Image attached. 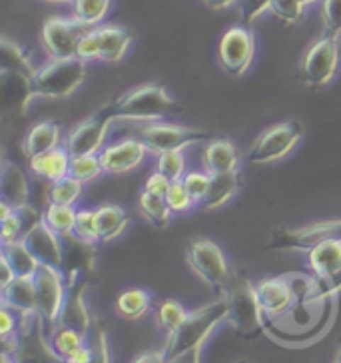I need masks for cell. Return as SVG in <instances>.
I'll list each match as a JSON object with an SVG mask.
<instances>
[{
    "label": "cell",
    "instance_id": "cell-1",
    "mask_svg": "<svg viewBox=\"0 0 341 363\" xmlns=\"http://www.w3.org/2000/svg\"><path fill=\"white\" fill-rule=\"evenodd\" d=\"M2 353H6L12 363H65L54 353L46 323L38 311L21 313L18 331L2 340Z\"/></svg>",
    "mask_w": 341,
    "mask_h": 363
},
{
    "label": "cell",
    "instance_id": "cell-2",
    "mask_svg": "<svg viewBox=\"0 0 341 363\" xmlns=\"http://www.w3.org/2000/svg\"><path fill=\"white\" fill-rule=\"evenodd\" d=\"M228 301V321L234 325L235 333L242 340H256L262 333V308L257 301L256 286L250 281L244 272L232 269L224 294Z\"/></svg>",
    "mask_w": 341,
    "mask_h": 363
},
{
    "label": "cell",
    "instance_id": "cell-3",
    "mask_svg": "<svg viewBox=\"0 0 341 363\" xmlns=\"http://www.w3.org/2000/svg\"><path fill=\"white\" fill-rule=\"evenodd\" d=\"M106 112L112 120H158L181 112V106L168 94L166 86H140L106 104Z\"/></svg>",
    "mask_w": 341,
    "mask_h": 363
},
{
    "label": "cell",
    "instance_id": "cell-4",
    "mask_svg": "<svg viewBox=\"0 0 341 363\" xmlns=\"http://www.w3.org/2000/svg\"><path fill=\"white\" fill-rule=\"evenodd\" d=\"M224 320H228V301H225V298L218 299L206 308L190 311L180 328L168 335L166 347L162 352L166 362H172L174 357L190 352V350L202 347L203 342L210 337V333L216 330V325Z\"/></svg>",
    "mask_w": 341,
    "mask_h": 363
},
{
    "label": "cell",
    "instance_id": "cell-5",
    "mask_svg": "<svg viewBox=\"0 0 341 363\" xmlns=\"http://www.w3.org/2000/svg\"><path fill=\"white\" fill-rule=\"evenodd\" d=\"M86 80V62L74 58H52L33 78L34 96L60 100L70 96Z\"/></svg>",
    "mask_w": 341,
    "mask_h": 363
},
{
    "label": "cell",
    "instance_id": "cell-6",
    "mask_svg": "<svg viewBox=\"0 0 341 363\" xmlns=\"http://www.w3.org/2000/svg\"><path fill=\"white\" fill-rule=\"evenodd\" d=\"M186 257H188L190 267L196 272V276H200L202 281H206L216 294H220L224 298L232 269L228 266L224 252L220 250V246L213 244L208 238H196L190 242Z\"/></svg>",
    "mask_w": 341,
    "mask_h": 363
},
{
    "label": "cell",
    "instance_id": "cell-7",
    "mask_svg": "<svg viewBox=\"0 0 341 363\" xmlns=\"http://www.w3.org/2000/svg\"><path fill=\"white\" fill-rule=\"evenodd\" d=\"M303 124L299 120H288L267 128L256 144L252 146L247 154L250 164H269V162L286 158L291 150L298 146V142L303 138Z\"/></svg>",
    "mask_w": 341,
    "mask_h": 363
},
{
    "label": "cell",
    "instance_id": "cell-8",
    "mask_svg": "<svg viewBox=\"0 0 341 363\" xmlns=\"http://www.w3.org/2000/svg\"><path fill=\"white\" fill-rule=\"evenodd\" d=\"M132 36L122 26H94L78 44L76 56L80 60H104L118 62L128 50Z\"/></svg>",
    "mask_w": 341,
    "mask_h": 363
},
{
    "label": "cell",
    "instance_id": "cell-9",
    "mask_svg": "<svg viewBox=\"0 0 341 363\" xmlns=\"http://www.w3.org/2000/svg\"><path fill=\"white\" fill-rule=\"evenodd\" d=\"M138 140L150 152L164 154V152L184 150L186 146H192V144L210 142V140H213V132L154 122V124H146V126L140 128Z\"/></svg>",
    "mask_w": 341,
    "mask_h": 363
},
{
    "label": "cell",
    "instance_id": "cell-10",
    "mask_svg": "<svg viewBox=\"0 0 341 363\" xmlns=\"http://www.w3.org/2000/svg\"><path fill=\"white\" fill-rule=\"evenodd\" d=\"M328 240L341 242V220H330L321 224H311L298 230L277 228L269 235L267 250H291V252H311Z\"/></svg>",
    "mask_w": 341,
    "mask_h": 363
},
{
    "label": "cell",
    "instance_id": "cell-11",
    "mask_svg": "<svg viewBox=\"0 0 341 363\" xmlns=\"http://www.w3.org/2000/svg\"><path fill=\"white\" fill-rule=\"evenodd\" d=\"M34 284H36L38 313L43 315L44 323H46V331L50 335L56 330L58 320H60V313H62V308H65V274L52 266H40L38 272H36V276H34Z\"/></svg>",
    "mask_w": 341,
    "mask_h": 363
},
{
    "label": "cell",
    "instance_id": "cell-12",
    "mask_svg": "<svg viewBox=\"0 0 341 363\" xmlns=\"http://www.w3.org/2000/svg\"><path fill=\"white\" fill-rule=\"evenodd\" d=\"M94 26H88L76 18H46L40 28L44 50L50 58H74L78 44Z\"/></svg>",
    "mask_w": 341,
    "mask_h": 363
},
{
    "label": "cell",
    "instance_id": "cell-13",
    "mask_svg": "<svg viewBox=\"0 0 341 363\" xmlns=\"http://www.w3.org/2000/svg\"><path fill=\"white\" fill-rule=\"evenodd\" d=\"M340 66V43L335 36L323 34L303 58V82L309 88H321L330 82Z\"/></svg>",
    "mask_w": 341,
    "mask_h": 363
},
{
    "label": "cell",
    "instance_id": "cell-14",
    "mask_svg": "<svg viewBox=\"0 0 341 363\" xmlns=\"http://www.w3.org/2000/svg\"><path fill=\"white\" fill-rule=\"evenodd\" d=\"M256 54V40L254 34L250 33L247 26H234L222 36L218 56H220V65L230 76H244L247 68L252 66Z\"/></svg>",
    "mask_w": 341,
    "mask_h": 363
},
{
    "label": "cell",
    "instance_id": "cell-15",
    "mask_svg": "<svg viewBox=\"0 0 341 363\" xmlns=\"http://www.w3.org/2000/svg\"><path fill=\"white\" fill-rule=\"evenodd\" d=\"M112 118L106 112V108H100L96 114L76 124L74 128L68 132L66 138V150L68 154L74 156H88V154H96L102 148V142L106 136L108 126H110Z\"/></svg>",
    "mask_w": 341,
    "mask_h": 363
},
{
    "label": "cell",
    "instance_id": "cell-16",
    "mask_svg": "<svg viewBox=\"0 0 341 363\" xmlns=\"http://www.w3.org/2000/svg\"><path fill=\"white\" fill-rule=\"evenodd\" d=\"M34 98L33 76L0 70V106L4 118H22Z\"/></svg>",
    "mask_w": 341,
    "mask_h": 363
},
{
    "label": "cell",
    "instance_id": "cell-17",
    "mask_svg": "<svg viewBox=\"0 0 341 363\" xmlns=\"http://www.w3.org/2000/svg\"><path fill=\"white\" fill-rule=\"evenodd\" d=\"M66 299L62 313H60V320L58 325H66V328H74V330L88 333L90 325H92V315L86 308V279L84 274L80 272H72V274H66ZM56 325V328H58Z\"/></svg>",
    "mask_w": 341,
    "mask_h": 363
},
{
    "label": "cell",
    "instance_id": "cell-18",
    "mask_svg": "<svg viewBox=\"0 0 341 363\" xmlns=\"http://www.w3.org/2000/svg\"><path fill=\"white\" fill-rule=\"evenodd\" d=\"M22 240L28 246V250L33 252L34 257L40 262V266H52L62 272V267H65L62 238L54 234L44 222H38L36 225H33Z\"/></svg>",
    "mask_w": 341,
    "mask_h": 363
},
{
    "label": "cell",
    "instance_id": "cell-19",
    "mask_svg": "<svg viewBox=\"0 0 341 363\" xmlns=\"http://www.w3.org/2000/svg\"><path fill=\"white\" fill-rule=\"evenodd\" d=\"M256 294L259 308L267 318L284 315L286 311H289L291 303H294V298H296L294 286L286 276L262 279L256 286Z\"/></svg>",
    "mask_w": 341,
    "mask_h": 363
},
{
    "label": "cell",
    "instance_id": "cell-20",
    "mask_svg": "<svg viewBox=\"0 0 341 363\" xmlns=\"http://www.w3.org/2000/svg\"><path fill=\"white\" fill-rule=\"evenodd\" d=\"M146 146L140 140H122L106 150L100 152V162L102 170L106 174H122V172L134 170L144 160Z\"/></svg>",
    "mask_w": 341,
    "mask_h": 363
},
{
    "label": "cell",
    "instance_id": "cell-21",
    "mask_svg": "<svg viewBox=\"0 0 341 363\" xmlns=\"http://www.w3.org/2000/svg\"><path fill=\"white\" fill-rule=\"evenodd\" d=\"M308 262L315 278L341 286V242L328 240L308 252Z\"/></svg>",
    "mask_w": 341,
    "mask_h": 363
},
{
    "label": "cell",
    "instance_id": "cell-22",
    "mask_svg": "<svg viewBox=\"0 0 341 363\" xmlns=\"http://www.w3.org/2000/svg\"><path fill=\"white\" fill-rule=\"evenodd\" d=\"M28 198H30V188H28V180L26 174L22 172L18 164L11 160L2 162L0 168V202L9 203L14 210L28 206Z\"/></svg>",
    "mask_w": 341,
    "mask_h": 363
},
{
    "label": "cell",
    "instance_id": "cell-23",
    "mask_svg": "<svg viewBox=\"0 0 341 363\" xmlns=\"http://www.w3.org/2000/svg\"><path fill=\"white\" fill-rule=\"evenodd\" d=\"M28 164H30V172H33L38 180L54 184V182L70 176L72 156L68 154V150L56 148L46 152L43 156H36L33 160H28Z\"/></svg>",
    "mask_w": 341,
    "mask_h": 363
},
{
    "label": "cell",
    "instance_id": "cell-24",
    "mask_svg": "<svg viewBox=\"0 0 341 363\" xmlns=\"http://www.w3.org/2000/svg\"><path fill=\"white\" fill-rule=\"evenodd\" d=\"M60 138H62L60 126L52 120H44V122H38L28 130L24 144H22V150H24L26 158L33 160L36 156H43L46 152L58 148Z\"/></svg>",
    "mask_w": 341,
    "mask_h": 363
},
{
    "label": "cell",
    "instance_id": "cell-25",
    "mask_svg": "<svg viewBox=\"0 0 341 363\" xmlns=\"http://www.w3.org/2000/svg\"><path fill=\"white\" fill-rule=\"evenodd\" d=\"M0 289H2V306L11 308L16 313L38 311L34 278H14L9 286Z\"/></svg>",
    "mask_w": 341,
    "mask_h": 363
},
{
    "label": "cell",
    "instance_id": "cell-26",
    "mask_svg": "<svg viewBox=\"0 0 341 363\" xmlns=\"http://www.w3.org/2000/svg\"><path fill=\"white\" fill-rule=\"evenodd\" d=\"M203 168L208 174H230L237 172V152L225 138H213L203 150Z\"/></svg>",
    "mask_w": 341,
    "mask_h": 363
},
{
    "label": "cell",
    "instance_id": "cell-27",
    "mask_svg": "<svg viewBox=\"0 0 341 363\" xmlns=\"http://www.w3.org/2000/svg\"><path fill=\"white\" fill-rule=\"evenodd\" d=\"M210 190L202 202L206 210H216L222 208L225 202H230L235 194L242 190V176L240 172H230V174H210Z\"/></svg>",
    "mask_w": 341,
    "mask_h": 363
},
{
    "label": "cell",
    "instance_id": "cell-28",
    "mask_svg": "<svg viewBox=\"0 0 341 363\" xmlns=\"http://www.w3.org/2000/svg\"><path fill=\"white\" fill-rule=\"evenodd\" d=\"M96 222L100 242L108 244L116 240L120 234H124V230L130 224V216L116 203H104L96 210Z\"/></svg>",
    "mask_w": 341,
    "mask_h": 363
},
{
    "label": "cell",
    "instance_id": "cell-29",
    "mask_svg": "<svg viewBox=\"0 0 341 363\" xmlns=\"http://www.w3.org/2000/svg\"><path fill=\"white\" fill-rule=\"evenodd\" d=\"M0 256L9 259L16 278H34L40 267V262L34 257L33 252L24 244V240H14V242L2 244Z\"/></svg>",
    "mask_w": 341,
    "mask_h": 363
},
{
    "label": "cell",
    "instance_id": "cell-30",
    "mask_svg": "<svg viewBox=\"0 0 341 363\" xmlns=\"http://www.w3.org/2000/svg\"><path fill=\"white\" fill-rule=\"evenodd\" d=\"M152 308V298L146 289H126L116 299V311L124 320H140Z\"/></svg>",
    "mask_w": 341,
    "mask_h": 363
},
{
    "label": "cell",
    "instance_id": "cell-31",
    "mask_svg": "<svg viewBox=\"0 0 341 363\" xmlns=\"http://www.w3.org/2000/svg\"><path fill=\"white\" fill-rule=\"evenodd\" d=\"M76 212L72 206H60V203H48V208L44 210L43 222L54 234H58L60 238H66V235L74 234V225H76Z\"/></svg>",
    "mask_w": 341,
    "mask_h": 363
},
{
    "label": "cell",
    "instance_id": "cell-32",
    "mask_svg": "<svg viewBox=\"0 0 341 363\" xmlns=\"http://www.w3.org/2000/svg\"><path fill=\"white\" fill-rule=\"evenodd\" d=\"M0 70H14V72H22V74L33 76V78L38 72V70H34L28 56L22 52L21 46L12 43L6 36L0 40Z\"/></svg>",
    "mask_w": 341,
    "mask_h": 363
},
{
    "label": "cell",
    "instance_id": "cell-33",
    "mask_svg": "<svg viewBox=\"0 0 341 363\" xmlns=\"http://www.w3.org/2000/svg\"><path fill=\"white\" fill-rule=\"evenodd\" d=\"M48 337H50V345H52L54 353L62 362H66L72 353L86 345V333L74 330V328H66V325H58Z\"/></svg>",
    "mask_w": 341,
    "mask_h": 363
},
{
    "label": "cell",
    "instance_id": "cell-34",
    "mask_svg": "<svg viewBox=\"0 0 341 363\" xmlns=\"http://www.w3.org/2000/svg\"><path fill=\"white\" fill-rule=\"evenodd\" d=\"M140 212H142V216L148 220L150 224L154 225V228H158V230L170 224L172 210L168 208L166 200L160 198V196H152L148 192H142V196H140Z\"/></svg>",
    "mask_w": 341,
    "mask_h": 363
},
{
    "label": "cell",
    "instance_id": "cell-35",
    "mask_svg": "<svg viewBox=\"0 0 341 363\" xmlns=\"http://www.w3.org/2000/svg\"><path fill=\"white\" fill-rule=\"evenodd\" d=\"M82 194V182L76 180L72 176H66L62 180L50 184L48 200L50 203H60V206H74V202Z\"/></svg>",
    "mask_w": 341,
    "mask_h": 363
},
{
    "label": "cell",
    "instance_id": "cell-36",
    "mask_svg": "<svg viewBox=\"0 0 341 363\" xmlns=\"http://www.w3.org/2000/svg\"><path fill=\"white\" fill-rule=\"evenodd\" d=\"M110 9V0H74L72 12L76 21L84 22L88 26H96L106 16Z\"/></svg>",
    "mask_w": 341,
    "mask_h": 363
},
{
    "label": "cell",
    "instance_id": "cell-37",
    "mask_svg": "<svg viewBox=\"0 0 341 363\" xmlns=\"http://www.w3.org/2000/svg\"><path fill=\"white\" fill-rule=\"evenodd\" d=\"M188 313L190 311H186V308L181 306L180 301L166 299V301H162L160 308H158V325L170 335L172 331L178 330L181 323L186 321Z\"/></svg>",
    "mask_w": 341,
    "mask_h": 363
},
{
    "label": "cell",
    "instance_id": "cell-38",
    "mask_svg": "<svg viewBox=\"0 0 341 363\" xmlns=\"http://www.w3.org/2000/svg\"><path fill=\"white\" fill-rule=\"evenodd\" d=\"M102 172H104L102 170V162H100V156H96V154L74 156L72 164H70V176L80 180L82 184L96 180V176H100Z\"/></svg>",
    "mask_w": 341,
    "mask_h": 363
},
{
    "label": "cell",
    "instance_id": "cell-39",
    "mask_svg": "<svg viewBox=\"0 0 341 363\" xmlns=\"http://www.w3.org/2000/svg\"><path fill=\"white\" fill-rule=\"evenodd\" d=\"M184 170H186V160H184V154H181V150L158 154L156 172L164 174L168 180H172V182L181 180V178H184V174H186Z\"/></svg>",
    "mask_w": 341,
    "mask_h": 363
},
{
    "label": "cell",
    "instance_id": "cell-40",
    "mask_svg": "<svg viewBox=\"0 0 341 363\" xmlns=\"http://www.w3.org/2000/svg\"><path fill=\"white\" fill-rule=\"evenodd\" d=\"M74 235L78 240H82L86 244H94L100 242L98 234V222H96V210H80L76 216Z\"/></svg>",
    "mask_w": 341,
    "mask_h": 363
},
{
    "label": "cell",
    "instance_id": "cell-41",
    "mask_svg": "<svg viewBox=\"0 0 341 363\" xmlns=\"http://www.w3.org/2000/svg\"><path fill=\"white\" fill-rule=\"evenodd\" d=\"M210 174H202V172H188L184 174V188L188 190L190 198L194 200L196 206H202V202L208 196V190H210Z\"/></svg>",
    "mask_w": 341,
    "mask_h": 363
},
{
    "label": "cell",
    "instance_id": "cell-42",
    "mask_svg": "<svg viewBox=\"0 0 341 363\" xmlns=\"http://www.w3.org/2000/svg\"><path fill=\"white\" fill-rule=\"evenodd\" d=\"M166 203H168V208L172 210V214H184V212H188L190 208H194L196 203L190 198V194L188 190L184 188V182L176 180L172 182L170 190L166 194Z\"/></svg>",
    "mask_w": 341,
    "mask_h": 363
},
{
    "label": "cell",
    "instance_id": "cell-43",
    "mask_svg": "<svg viewBox=\"0 0 341 363\" xmlns=\"http://www.w3.org/2000/svg\"><path fill=\"white\" fill-rule=\"evenodd\" d=\"M321 18L328 36L340 38L341 34V0H323L321 4Z\"/></svg>",
    "mask_w": 341,
    "mask_h": 363
},
{
    "label": "cell",
    "instance_id": "cell-44",
    "mask_svg": "<svg viewBox=\"0 0 341 363\" xmlns=\"http://www.w3.org/2000/svg\"><path fill=\"white\" fill-rule=\"evenodd\" d=\"M269 11L286 24H294L303 14V2L301 0H272Z\"/></svg>",
    "mask_w": 341,
    "mask_h": 363
},
{
    "label": "cell",
    "instance_id": "cell-45",
    "mask_svg": "<svg viewBox=\"0 0 341 363\" xmlns=\"http://www.w3.org/2000/svg\"><path fill=\"white\" fill-rule=\"evenodd\" d=\"M240 2V16L244 26H252L256 18H259L266 11H269L272 0H237Z\"/></svg>",
    "mask_w": 341,
    "mask_h": 363
},
{
    "label": "cell",
    "instance_id": "cell-46",
    "mask_svg": "<svg viewBox=\"0 0 341 363\" xmlns=\"http://www.w3.org/2000/svg\"><path fill=\"white\" fill-rule=\"evenodd\" d=\"M18 325H21V313L2 306V310H0V335H2V340L12 337L18 331Z\"/></svg>",
    "mask_w": 341,
    "mask_h": 363
},
{
    "label": "cell",
    "instance_id": "cell-47",
    "mask_svg": "<svg viewBox=\"0 0 341 363\" xmlns=\"http://www.w3.org/2000/svg\"><path fill=\"white\" fill-rule=\"evenodd\" d=\"M172 180H168L164 174L160 172H154L150 174V178L146 180V186H144V192L152 194V196H160V198H166V194L170 190Z\"/></svg>",
    "mask_w": 341,
    "mask_h": 363
},
{
    "label": "cell",
    "instance_id": "cell-48",
    "mask_svg": "<svg viewBox=\"0 0 341 363\" xmlns=\"http://www.w3.org/2000/svg\"><path fill=\"white\" fill-rule=\"evenodd\" d=\"M94 363H110V347L104 328L96 323V345H94Z\"/></svg>",
    "mask_w": 341,
    "mask_h": 363
},
{
    "label": "cell",
    "instance_id": "cell-49",
    "mask_svg": "<svg viewBox=\"0 0 341 363\" xmlns=\"http://www.w3.org/2000/svg\"><path fill=\"white\" fill-rule=\"evenodd\" d=\"M65 363H94V347H90L86 343L84 347H80L78 352H74Z\"/></svg>",
    "mask_w": 341,
    "mask_h": 363
},
{
    "label": "cell",
    "instance_id": "cell-50",
    "mask_svg": "<svg viewBox=\"0 0 341 363\" xmlns=\"http://www.w3.org/2000/svg\"><path fill=\"white\" fill-rule=\"evenodd\" d=\"M202 362V347H196V350H190V352L181 353L178 357H174L172 362L168 363H200Z\"/></svg>",
    "mask_w": 341,
    "mask_h": 363
},
{
    "label": "cell",
    "instance_id": "cell-51",
    "mask_svg": "<svg viewBox=\"0 0 341 363\" xmlns=\"http://www.w3.org/2000/svg\"><path fill=\"white\" fill-rule=\"evenodd\" d=\"M0 267H2V276H0V288H4V286H9L12 279L16 278V274H14V269L9 264V259L6 257L0 256Z\"/></svg>",
    "mask_w": 341,
    "mask_h": 363
},
{
    "label": "cell",
    "instance_id": "cell-52",
    "mask_svg": "<svg viewBox=\"0 0 341 363\" xmlns=\"http://www.w3.org/2000/svg\"><path fill=\"white\" fill-rule=\"evenodd\" d=\"M134 363H168L164 353L162 352H144L142 355H138Z\"/></svg>",
    "mask_w": 341,
    "mask_h": 363
},
{
    "label": "cell",
    "instance_id": "cell-53",
    "mask_svg": "<svg viewBox=\"0 0 341 363\" xmlns=\"http://www.w3.org/2000/svg\"><path fill=\"white\" fill-rule=\"evenodd\" d=\"M203 2L213 11H222V9H228L230 4H234L235 0H203Z\"/></svg>",
    "mask_w": 341,
    "mask_h": 363
},
{
    "label": "cell",
    "instance_id": "cell-54",
    "mask_svg": "<svg viewBox=\"0 0 341 363\" xmlns=\"http://www.w3.org/2000/svg\"><path fill=\"white\" fill-rule=\"evenodd\" d=\"M0 363H12V359L6 355V353H2V357H0Z\"/></svg>",
    "mask_w": 341,
    "mask_h": 363
},
{
    "label": "cell",
    "instance_id": "cell-55",
    "mask_svg": "<svg viewBox=\"0 0 341 363\" xmlns=\"http://www.w3.org/2000/svg\"><path fill=\"white\" fill-rule=\"evenodd\" d=\"M333 363H341V343H340V350H337V355H335V362Z\"/></svg>",
    "mask_w": 341,
    "mask_h": 363
},
{
    "label": "cell",
    "instance_id": "cell-56",
    "mask_svg": "<svg viewBox=\"0 0 341 363\" xmlns=\"http://www.w3.org/2000/svg\"><path fill=\"white\" fill-rule=\"evenodd\" d=\"M46 2H70V4H72L74 0H46Z\"/></svg>",
    "mask_w": 341,
    "mask_h": 363
},
{
    "label": "cell",
    "instance_id": "cell-57",
    "mask_svg": "<svg viewBox=\"0 0 341 363\" xmlns=\"http://www.w3.org/2000/svg\"><path fill=\"white\" fill-rule=\"evenodd\" d=\"M303 2V6H308V4H311V2H315V0H301Z\"/></svg>",
    "mask_w": 341,
    "mask_h": 363
},
{
    "label": "cell",
    "instance_id": "cell-58",
    "mask_svg": "<svg viewBox=\"0 0 341 363\" xmlns=\"http://www.w3.org/2000/svg\"><path fill=\"white\" fill-rule=\"evenodd\" d=\"M235 363H250V362H245V359H240V362H235Z\"/></svg>",
    "mask_w": 341,
    "mask_h": 363
}]
</instances>
